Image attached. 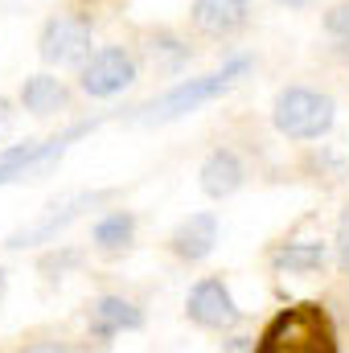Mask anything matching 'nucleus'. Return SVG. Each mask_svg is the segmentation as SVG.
Segmentation results:
<instances>
[{"label": "nucleus", "mask_w": 349, "mask_h": 353, "mask_svg": "<svg viewBox=\"0 0 349 353\" xmlns=\"http://www.w3.org/2000/svg\"><path fill=\"white\" fill-rule=\"evenodd\" d=\"M251 66H255V58H251V54H235V58H226V62H222L218 70H210V74L181 79V83H173L169 90H161L157 99L140 103V107L132 111V123L157 128V123L185 119V115H193L197 107H206V103L222 99L226 90H235L243 79H247V74H251Z\"/></svg>", "instance_id": "1"}, {"label": "nucleus", "mask_w": 349, "mask_h": 353, "mask_svg": "<svg viewBox=\"0 0 349 353\" xmlns=\"http://www.w3.org/2000/svg\"><path fill=\"white\" fill-rule=\"evenodd\" d=\"M251 353H341V341L321 300H296L263 325Z\"/></svg>", "instance_id": "2"}, {"label": "nucleus", "mask_w": 349, "mask_h": 353, "mask_svg": "<svg viewBox=\"0 0 349 353\" xmlns=\"http://www.w3.org/2000/svg\"><path fill=\"white\" fill-rule=\"evenodd\" d=\"M333 123H337V99L329 90L292 83V87H279L271 99V128L292 144H312L329 136Z\"/></svg>", "instance_id": "3"}, {"label": "nucleus", "mask_w": 349, "mask_h": 353, "mask_svg": "<svg viewBox=\"0 0 349 353\" xmlns=\"http://www.w3.org/2000/svg\"><path fill=\"white\" fill-rule=\"evenodd\" d=\"M119 189H79V193H66L58 201H50L29 226H17L8 239H4V251H25V247H46V243H58V234H66L79 218H87L90 210L107 205Z\"/></svg>", "instance_id": "4"}, {"label": "nucleus", "mask_w": 349, "mask_h": 353, "mask_svg": "<svg viewBox=\"0 0 349 353\" xmlns=\"http://www.w3.org/2000/svg\"><path fill=\"white\" fill-rule=\"evenodd\" d=\"M90 46H94V21L74 8L46 17V25L37 29V58L46 66H74L79 70L94 54Z\"/></svg>", "instance_id": "5"}, {"label": "nucleus", "mask_w": 349, "mask_h": 353, "mask_svg": "<svg viewBox=\"0 0 349 353\" xmlns=\"http://www.w3.org/2000/svg\"><path fill=\"white\" fill-rule=\"evenodd\" d=\"M140 79V62L128 46H99L79 66V90L87 99H115Z\"/></svg>", "instance_id": "6"}, {"label": "nucleus", "mask_w": 349, "mask_h": 353, "mask_svg": "<svg viewBox=\"0 0 349 353\" xmlns=\"http://www.w3.org/2000/svg\"><path fill=\"white\" fill-rule=\"evenodd\" d=\"M185 321L206 333H230L235 325H243V308L235 304L222 275H201L185 296Z\"/></svg>", "instance_id": "7"}, {"label": "nucleus", "mask_w": 349, "mask_h": 353, "mask_svg": "<svg viewBox=\"0 0 349 353\" xmlns=\"http://www.w3.org/2000/svg\"><path fill=\"white\" fill-rule=\"evenodd\" d=\"M144 329V308L119 292H103L94 296L87 308V333L99 345H111L119 333H140Z\"/></svg>", "instance_id": "8"}, {"label": "nucleus", "mask_w": 349, "mask_h": 353, "mask_svg": "<svg viewBox=\"0 0 349 353\" xmlns=\"http://www.w3.org/2000/svg\"><path fill=\"white\" fill-rule=\"evenodd\" d=\"M251 0H193L189 4V25L210 37V41H230L251 29Z\"/></svg>", "instance_id": "9"}, {"label": "nucleus", "mask_w": 349, "mask_h": 353, "mask_svg": "<svg viewBox=\"0 0 349 353\" xmlns=\"http://www.w3.org/2000/svg\"><path fill=\"white\" fill-rule=\"evenodd\" d=\"M218 234H222L218 214L214 210H197V214H185L173 230H169V243L165 247H169V255H173L177 263H201V259L214 255Z\"/></svg>", "instance_id": "10"}, {"label": "nucleus", "mask_w": 349, "mask_h": 353, "mask_svg": "<svg viewBox=\"0 0 349 353\" xmlns=\"http://www.w3.org/2000/svg\"><path fill=\"white\" fill-rule=\"evenodd\" d=\"M17 103H21V111H29V115H37V119H50V115H66V111L74 107V90L66 87L58 74L37 70V74H29V79L21 83Z\"/></svg>", "instance_id": "11"}, {"label": "nucleus", "mask_w": 349, "mask_h": 353, "mask_svg": "<svg viewBox=\"0 0 349 353\" xmlns=\"http://www.w3.org/2000/svg\"><path fill=\"white\" fill-rule=\"evenodd\" d=\"M197 185H201V193H206L210 201L235 197V193L247 185V165H243V157H239L235 148H214V152L201 161V169H197Z\"/></svg>", "instance_id": "12"}, {"label": "nucleus", "mask_w": 349, "mask_h": 353, "mask_svg": "<svg viewBox=\"0 0 349 353\" xmlns=\"http://www.w3.org/2000/svg\"><path fill=\"white\" fill-rule=\"evenodd\" d=\"M136 214L132 210H107L90 222V251L103 259H123L136 247Z\"/></svg>", "instance_id": "13"}, {"label": "nucleus", "mask_w": 349, "mask_h": 353, "mask_svg": "<svg viewBox=\"0 0 349 353\" xmlns=\"http://www.w3.org/2000/svg\"><path fill=\"white\" fill-rule=\"evenodd\" d=\"M329 259H333V243H321V239H292L271 247V267L279 275H321Z\"/></svg>", "instance_id": "14"}, {"label": "nucleus", "mask_w": 349, "mask_h": 353, "mask_svg": "<svg viewBox=\"0 0 349 353\" xmlns=\"http://www.w3.org/2000/svg\"><path fill=\"white\" fill-rule=\"evenodd\" d=\"M144 54L152 58V66L161 74H181L193 62V46L177 29H169V25H157V29L144 33Z\"/></svg>", "instance_id": "15"}, {"label": "nucleus", "mask_w": 349, "mask_h": 353, "mask_svg": "<svg viewBox=\"0 0 349 353\" xmlns=\"http://www.w3.org/2000/svg\"><path fill=\"white\" fill-rule=\"evenodd\" d=\"M37 152H41V140L4 144L0 148V189L4 185H17V181H29L33 165H37Z\"/></svg>", "instance_id": "16"}, {"label": "nucleus", "mask_w": 349, "mask_h": 353, "mask_svg": "<svg viewBox=\"0 0 349 353\" xmlns=\"http://www.w3.org/2000/svg\"><path fill=\"white\" fill-rule=\"evenodd\" d=\"M87 259V251L83 247H66V243H54V251H46L41 259H37V271L46 275V283H58V279H66L70 271H79Z\"/></svg>", "instance_id": "17"}, {"label": "nucleus", "mask_w": 349, "mask_h": 353, "mask_svg": "<svg viewBox=\"0 0 349 353\" xmlns=\"http://www.w3.org/2000/svg\"><path fill=\"white\" fill-rule=\"evenodd\" d=\"M321 25H325V33L337 41V50L349 58V0H337L333 8H325Z\"/></svg>", "instance_id": "18"}, {"label": "nucleus", "mask_w": 349, "mask_h": 353, "mask_svg": "<svg viewBox=\"0 0 349 353\" xmlns=\"http://www.w3.org/2000/svg\"><path fill=\"white\" fill-rule=\"evenodd\" d=\"M333 259H337V271L349 275V205L337 218V234H333Z\"/></svg>", "instance_id": "19"}, {"label": "nucleus", "mask_w": 349, "mask_h": 353, "mask_svg": "<svg viewBox=\"0 0 349 353\" xmlns=\"http://www.w3.org/2000/svg\"><path fill=\"white\" fill-rule=\"evenodd\" d=\"M21 353H83L74 341H58V337H41V341H29L21 345Z\"/></svg>", "instance_id": "20"}, {"label": "nucleus", "mask_w": 349, "mask_h": 353, "mask_svg": "<svg viewBox=\"0 0 349 353\" xmlns=\"http://www.w3.org/2000/svg\"><path fill=\"white\" fill-rule=\"evenodd\" d=\"M17 107H21V103H12V99H4V94H0V144L12 136V123H17Z\"/></svg>", "instance_id": "21"}, {"label": "nucleus", "mask_w": 349, "mask_h": 353, "mask_svg": "<svg viewBox=\"0 0 349 353\" xmlns=\"http://www.w3.org/2000/svg\"><path fill=\"white\" fill-rule=\"evenodd\" d=\"M275 4H283V8H312L317 0H275Z\"/></svg>", "instance_id": "22"}]
</instances>
